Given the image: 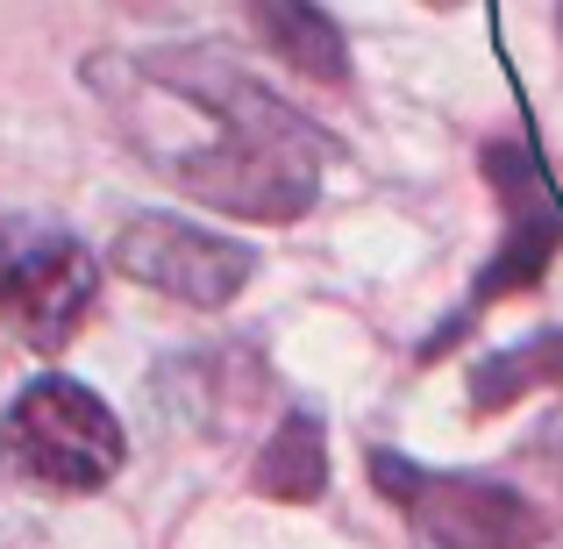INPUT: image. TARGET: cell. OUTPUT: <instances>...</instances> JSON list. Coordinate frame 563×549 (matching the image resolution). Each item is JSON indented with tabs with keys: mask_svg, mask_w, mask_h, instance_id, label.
<instances>
[{
	"mask_svg": "<svg viewBox=\"0 0 563 549\" xmlns=\"http://www.w3.org/2000/svg\"><path fill=\"white\" fill-rule=\"evenodd\" d=\"M136 79L165 86L207 122V143L165 151V172L192 200L221 207L235 221H300L321 200V157L329 136L307 122L300 108L250 79L229 51L214 43H165V51L136 57Z\"/></svg>",
	"mask_w": 563,
	"mask_h": 549,
	"instance_id": "obj_1",
	"label": "cell"
},
{
	"mask_svg": "<svg viewBox=\"0 0 563 549\" xmlns=\"http://www.w3.org/2000/svg\"><path fill=\"white\" fill-rule=\"evenodd\" d=\"M0 464L43 493H100L129 464V436L93 385L43 371L0 414Z\"/></svg>",
	"mask_w": 563,
	"mask_h": 549,
	"instance_id": "obj_2",
	"label": "cell"
},
{
	"mask_svg": "<svg viewBox=\"0 0 563 549\" xmlns=\"http://www.w3.org/2000/svg\"><path fill=\"white\" fill-rule=\"evenodd\" d=\"M372 485L413 521L428 549H542L550 521L528 493L478 471H428L399 450H372Z\"/></svg>",
	"mask_w": 563,
	"mask_h": 549,
	"instance_id": "obj_3",
	"label": "cell"
},
{
	"mask_svg": "<svg viewBox=\"0 0 563 549\" xmlns=\"http://www.w3.org/2000/svg\"><path fill=\"white\" fill-rule=\"evenodd\" d=\"M100 300V264L57 221L0 215V321L29 350H65Z\"/></svg>",
	"mask_w": 563,
	"mask_h": 549,
	"instance_id": "obj_4",
	"label": "cell"
},
{
	"mask_svg": "<svg viewBox=\"0 0 563 549\" xmlns=\"http://www.w3.org/2000/svg\"><path fill=\"white\" fill-rule=\"evenodd\" d=\"M485 179H493L499 207H507V235H499L493 264H485L478 286H471V307H464V315H450V329H442L435 343L421 350V358H442V350H450V336H464L493 300L528 293L542 272H550V257L563 250V207H556V193H550V179H542V165H536V151H528L521 136L485 143Z\"/></svg>",
	"mask_w": 563,
	"mask_h": 549,
	"instance_id": "obj_5",
	"label": "cell"
},
{
	"mask_svg": "<svg viewBox=\"0 0 563 549\" xmlns=\"http://www.w3.org/2000/svg\"><path fill=\"white\" fill-rule=\"evenodd\" d=\"M114 272L186 307H229L257 272V250L179 215H129L114 235Z\"/></svg>",
	"mask_w": 563,
	"mask_h": 549,
	"instance_id": "obj_6",
	"label": "cell"
},
{
	"mask_svg": "<svg viewBox=\"0 0 563 549\" xmlns=\"http://www.w3.org/2000/svg\"><path fill=\"white\" fill-rule=\"evenodd\" d=\"M250 22H257L264 51L278 65H292L300 79H321V86L350 79V43L321 0H250Z\"/></svg>",
	"mask_w": 563,
	"mask_h": 549,
	"instance_id": "obj_7",
	"label": "cell"
},
{
	"mask_svg": "<svg viewBox=\"0 0 563 549\" xmlns=\"http://www.w3.org/2000/svg\"><path fill=\"white\" fill-rule=\"evenodd\" d=\"M257 493L286 499V507H307V499L329 493V436H321V414L292 407L272 428V442L257 450Z\"/></svg>",
	"mask_w": 563,
	"mask_h": 549,
	"instance_id": "obj_8",
	"label": "cell"
},
{
	"mask_svg": "<svg viewBox=\"0 0 563 549\" xmlns=\"http://www.w3.org/2000/svg\"><path fill=\"white\" fill-rule=\"evenodd\" d=\"M542 385H563V329H542L514 350H493V358L471 364V414H499L514 399L542 393Z\"/></svg>",
	"mask_w": 563,
	"mask_h": 549,
	"instance_id": "obj_9",
	"label": "cell"
},
{
	"mask_svg": "<svg viewBox=\"0 0 563 549\" xmlns=\"http://www.w3.org/2000/svg\"><path fill=\"white\" fill-rule=\"evenodd\" d=\"M435 8H456V0H435Z\"/></svg>",
	"mask_w": 563,
	"mask_h": 549,
	"instance_id": "obj_10",
	"label": "cell"
}]
</instances>
